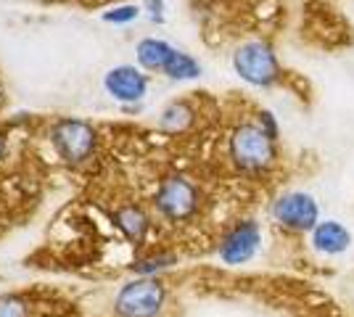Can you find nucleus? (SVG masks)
I'll list each match as a JSON object with an SVG mask.
<instances>
[{"label":"nucleus","mask_w":354,"mask_h":317,"mask_svg":"<svg viewBox=\"0 0 354 317\" xmlns=\"http://www.w3.org/2000/svg\"><path fill=\"white\" fill-rule=\"evenodd\" d=\"M230 159L241 172H265L278 159V140H272L259 124H238L230 135Z\"/></svg>","instance_id":"obj_1"},{"label":"nucleus","mask_w":354,"mask_h":317,"mask_svg":"<svg viewBox=\"0 0 354 317\" xmlns=\"http://www.w3.org/2000/svg\"><path fill=\"white\" fill-rule=\"evenodd\" d=\"M167 307V286L159 278H135L117 291V317H162Z\"/></svg>","instance_id":"obj_2"},{"label":"nucleus","mask_w":354,"mask_h":317,"mask_svg":"<svg viewBox=\"0 0 354 317\" xmlns=\"http://www.w3.org/2000/svg\"><path fill=\"white\" fill-rule=\"evenodd\" d=\"M236 75L254 88H272L281 79V61L265 40H246L233 53Z\"/></svg>","instance_id":"obj_3"},{"label":"nucleus","mask_w":354,"mask_h":317,"mask_svg":"<svg viewBox=\"0 0 354 317\" xmlns=\"http://www.w3.org/2000/svg\"><path fill=\"white\" fill-rule=\"evenodd\" d=\"M272 220L291 233H312L320 222V204L307 191H286L270 206Z\"/></svg>","instance_id":"obj_4"},{"label":"nucleus","mask_w":354,"mask_h":317,"mask_svg":"<svg viewBox=\"0 0 354 317\" xmlns=\"http://www.w3.org/2000/svg\"><path fill=\"white\" fill-rule=\"evenodd\" d=\"M153 204H156V209H159L162 217L172 220V222H183V220H191L193 214L198 211L201 193H198V188L188 177L172 175V177L159 182Z\"/></svg>","instance_id":"obj_5"},{"label":"nucleus","mask_w":354,"mask_h":317,"mask_svg":"<svg viewBox=\"0 0 354 317\" xmlns=\"http://www.w3.org/2000/svg\"><path fill=\"white\" fill-rule=\"evenodd\" d=\"M50 140L66 164H82L95 148V130L82 119H59L50 130Z\"/></svg>","instance_id":"obj_6"},{"label":"nucleus","mask_w":354,"mask_h":317,"mask_svg":"<svg viewBox=\"0 0 354 317\" xmlns=\"http://www.w3.org/2000/svg\"><path fill=\"white\" fill-rule=\"evenodd\" d=\"M259 246H262V225L257 220H238L236 225L222 236L217 254L227 267H238L257 257Z\"/></svg>","instance_id":"obj_7"},{"label":"nucleus","mask_w":354,"mask_h":317,"mask_svg":"<svg viewBox=\"0 0 354 317\" xmlns=\"http://www.w3.org/2000/svg\"><path fill=\"white\" fill-rule=\"evenodd\" d=\"M104 88L111 98H117L122 104H135L146 95L148 79L146 75H140V69H135L130 64H119L106 75Z\"/></svg>","instance_id":"obj_8"},{"label":"nucleus","mask_w":354,"mask_h":317,"mask_svg":"<svg viewBox=\"0 0 354 317\" xmlns=\"http://www.w3.org/2000/svg\"><path fill=\"white\" fill-rule=\"evenodd\" d=\"M310 243L323 257H341L352 249V230L339 220H320L310 233Z\"/></svg>","instance_id":"obj_9"},{"label":"nucleus","mask_w":354,"mask_h":317,"mask_svg":"<svg viewBox=\"0 0 354 317\" xmlns=\"http://www.w3.org/2000/svg\"><path fill=\"white\" fill-rule=\"evenodd\" d=\"M114 225L122 230V236H124L127 241L135 243V246H140V243L146 241L151 220H148V214L140 209V206L124 204V206H119V209L114 211Z\"/></svg>","instance_id":"obj_10"},{"label":"nucleus","mask_w":354,"mask_h":317,"mask_svg":"<svg viewBox=\"0 0 354 317\" xmlns=\"http://www.w3.org/2000/svg\"><path fill=\"white\" fill-rule=\"evenodd\" d=\"M172 50H175V48L169 46V43L156 40V37H146V40H140L138 48H135V53H138V64H140L143 69H151V72L164 69V66H167V61H169V56H172Z\"/></svg>","instance_id":"obj_11"},{"label":"nucleus","mask_w":354,"mask_h":317,"mask_svg":"<svg viewBox=\"0 0 354 317\" xmlns=\"http://www.w3.org/2000/svg\"><path fill=\"white\" fill-rule=\"evenodd\" d=\"M162 72L169 79H196V77H201V64L183 50H172V56Z\"/></svg>","instance_id":"obj_12"},{"label":"nucleus","mask_w":354,"mask_h":317,"mask_svg":"<svg viewBox=\"0 0 354 317\" xmlns=\"http://www.w3.org/2000/svg\"><path fill=\"white\" fill-rule=\"evenodd\" d=\"M172 265H177L175 254H153V257H143L130 265V270L138 275V278H156L159 272L169 270Z\"/></svg>","instance_id":"obj_13"},{"label":"nucleus","mask_w":354,"mask_h":317,"mask_svg":"<svg viewBox=\"0 0 354 317\" xmlns=\"http://www.w3.org/2000/svg\"><path fill=\"white\" fill-rule=\"evenodd\" d=\"M191 119H193V111L185 104H169L162 111L159 124H162L167 133H180V130H185L191 124Z\"/></svg>","instance_id":"obj_14"},{"label":"nucleus","mask_w":354,"mask_h":317,"mask_svg":"<svg viewBox=\"0 0 354 317\" xmlns=\"http://www.w3.org/2000/svg\"><path fill=\"white\" fill-rule=\"evenodd\" d=\"M0 317H30V307L21 296L6 294L0 296Z\"/></svg>","instance_id":"obj_15"},{"label":"nucleus","mask_w":354,"mask_h":317,"mask_svg":"<svg viewBox=\"0 0 354 317\" xmlns=\"http://www.w3.org/2000/svg\"><path fill=\"white\" fill-rule=\"evenodd\" d=\"M138 16H140L138 6H119L114 11H106L104 21H109V24H127V21H135Z\"/></svg>","instance_id":"obj_16"},{"label":"nucleus","mask_w":354,"mask_h":317,"mask_svg":"<svg viewBox=\"0 0 354 317\" xmlns=\"http://www.w3.org/2000/svg\"><path fill=\"white\" fill-rule=\"evenodd\" d=\"M259 127H262L272 140H278V133H281V130H278V122L272 117V111H259Z\"/></svg>","instance_id":"obj_17"},{"label":"nucleus","mask_w":354,"mask_h":317,"mask_svg":"<svg viewBox=\"0 0 354 317\" xmlns=\"http://www.w3.org/2000/svg\"><path fill=\"white\" fill-rule=\"evenodd\" d=\"M148 11H151V19H153V21H162L164 0H148Z\"/></svg>","instance_id":"obj_18"},{"label":"nucleus","mask_w":354,"mask_h":317,"mask_svg":"<svg viewBox=\"0 0 354 317\" xmlns=\"http://www.w3.org/2000/svg\"><path fill=\"white\" fill-rule=\"evenodd\" d=\"M0 156H3V137H0Z\"/></svg>","instance_id":"obj_19"}]
</instances>
